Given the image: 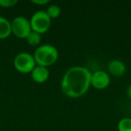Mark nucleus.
<instances>
[{"label":"nucleus","instance_id":"1","mask_svg":"<svg viewBox=\"0 0 131 131\" xmlns=\"http://www.w3.org/2000/svg\"><path fill=\"white\" fill-rule=\"evenodd\" d=\"M92 72L85 67L75 66L64 74L61 90L70 98H79L88 91L91 85Z\"/></svg>","mask_w":131,"mask_h":131},{"label":"nucleus","instance_id":"2","mask_svg":"<svg viewBox=\"0 0 131 131\" xmlns=\"http://www.w3.org/2000/svg\"><path fill=\"white\" fill-rule=\"evenodd\" d=\"M36 65L42 67H49L53 65L58 58V50L50 44H43L39 46L33 54Z\"/></svg>","mask_w":131,"mask_h":131},{"label":"nucleus","instance_id":"3","mask_svg":"<svg viewBox=\"0 0 131 131\" xmlns=\"http://www.w3.org/2000/svg\"><path fill=\"white\" fill-rule=\"evenodd\" d=\"M31 30L37 31L40 34L44 33L49 31L51 25V19L47 15L46 11H37L31 15V18L30 20Z\"/></svg>","mask_w":131,"mask_h":131},{"label":"nucleus","instance_id":"4","mask_svg":"<svg viewBox=\"0 0 131 131\" xmlns=\"http://www.w3.org/2000/svg\"><path fill=\"white\" fill-rule=\"evenodd\" d=\"M14 66L15 69L20 73H31L36 66V62L33 55L28 52H21L17 54L14 58Z\"/></svg>","mask_w":131,"mask_h":131},{"label":"nucleus","instance_id":"5","mask_svg":"<svg viewBox=\"0 0 131 131\" xmlns=\"http://www.w3.org/2000/svg\"><path fill=\"white\" fill-rule=\"evenodd\" d=\"M12 33L17 38L26 39L31 31V27L30 21L24 16H17L11 22Z\"/></svg>","mask_w":131,"mask_h":131},{"label":"nucleus","instance_id":"6","mask_svg":"<svg viewBox=\"0 0 131 131\" xmlns=\"http://www.w3.org/2000/svg\"><path fill=\"white\" fill-rule=\"evenodd\" d=\"M110 83H111V78L107 72L98 70L94 73H92L91 85H93L96 89H105L109 86Z\"/></svg>","mask_w":131,"mask_h":131},{"label":"nucleus","instance_id":"7","mask_svg":"<svg viewBox=\"0 0 131 131\" xmlns=\"http://www.w3.org/2000/svg\"><path fill=\"white\" fill-rule=\"evenodd\" d=\"M31 75L34 82L41 84V83L46 82L49 79V72L48 68H46V67L36 65L35 68L32 69V71L31 72Z\"/></svg>","mask_w":131,"mask_h":131},{"label":"nucleus","instance_id":"8","mask_svg":"<svg viewBox=\"0 0 131 131\" xmlns=\"http://www.w3.org/2000/svg\"><path fill=\"white\" fill-rule=\"evenodd\" d=\"M109 73L115 77H120L126 72V66L121 60L113 59L108 65Z\"/></svg>","mask_w":131,"mask_h":131},{"label":"nucleus","instance_id":"9","mask_svg":"<svg viewBox=\"0 0 131 131\" xmlns=\"http://www.w3.org/2000/svg\"><path fill=\"white\" fill-rule=\"evenodd\" d=\"M12 27L11 22L6 18L0 16V40L6 39L11 35Z\"/></svg>","mask_w":131,"mask_h":131},{"label":"nucleus","instance_id":"10","mask_svg":"<svg viewBox=\"0 0 131 131\" xmlns=\"http://www.w3.org/2000/svg\"><path fill=\"white\" fill-rule=\"evenodd\" d=\"M27 43L31 46H38L40 45V41H41V34H40L37 31H34L31 30L30 34L25 39Z\"/></svg>","mask_w":131,"mask_h":131},{"label":"nucleus","instance_id":"11","mask_svg":"<svg viewBox=\"0 0 131 131\" xmlns=\"http://www.w3.org/2000/svg\"><path fill=\"white\" fill-rule=\"evenodd\" d=\"M118 131H131V118H123L118 123Z\"/></svg>","mask_w":131,"mask_h":131},{"label":"nucleus","instance_id":"12","mask_svg":"<svg viewBox=\"0 0 131 131\" xmlns=\"http://www.w3.org/2000/svg\"><path fill=\"white\" fill-rule=\"evenodd\" d=\"M46 13L50 17V19H54L59 16L60 13H61V10H60V7L58 5H50V6H48L47 10H46Z\"/></svg>","mask_w":131,"mask_h":131},{"label":"nucleus","instance_id":"13","mask_svg":"<svg viewBox=\"0 0 131 131\" xmlns=\"http://www.w3.org/2000/svg\"><path fill=\"white\" fill-rule=\"evenodd\" d=\"M17 4V0H0V6L5 8L13 7Z\"/></svg>","mask_w":131,"mask_h":131},{"label":"nucleus","instance_id":"14","mask_svg":"<svg viewBox=\"0 0 131 131\" xmlns=\"http://www.w3.org/2000/svg\"><path fill=\"white\" fill-rule=\"evenodd\" d=\"M31 3L35 5H39V6H41V5H46L48 3H49V0H31Z\"/></svg>","mask_w":131,"mask_h":131},{"label":"nucleus","instance_id":"15","mask_svg":"<svg viewBox=\"0 0 131 131\" xmlns=\"http://www.w3.org/2000/svg\"><path fill=\"white\" fill-rule=\"evenodd\" d=\"M127 95H128L129 97L131 98V85H129L128 87H127Z\"/></svg>","mask_w":131,"mask_h":131}]
</instances>
